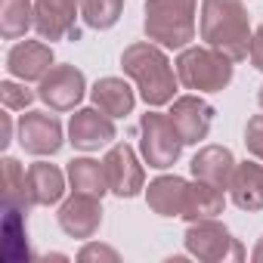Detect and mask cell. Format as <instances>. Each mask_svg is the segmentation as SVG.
Returning <instances> with one entry per match:
<instances>
[{
  "label": "cell",
  "mask_w": 263,
  "mask_h": 263,
  "mask_svg": "<svg viewBox=\"0 0 263 263\" xmlns=\"http://www.w3.org/2000/svg\"><path fill=\"white\" fill-rule=\"evenodd\" d=\"M177 78L186 90L220 93L232 81V59L214 47H186L177 59Z\"/></svg>",
  "instance_id": "277c9868"
},
{
  "label": "cell",
  "mask_w": 263,
  "mask_h": 263,
  "mask_svg": "<svg viewBox=\"0 0 263 263\" xmlns=\"http://www.w3.org/2000/svg\"><path fill=\"white\" fill-rule=\"evenodd\" d=\"M7 68L19 81H44V74L53 68V50L44 41H22L10 50Z\"/></svg>",
  "instance_id": "5bb4252c"
},
{
  "label": "cell",
  "mask_w": 263,
  "mask_h": 263,
  "mask_svg": "<svg viewBox=\"0 0 263 263\" xmlns=\"http://www.w3.org/2000/svg\"><path fill=\"white\" fill-rule=\"evenodd\" d=\"M251 16L241 0H201V41L232 62L251 53Z\"/></svg>",
  "instance_id": "6da1fadb"
},
{
  "label": "cell",
  "mask_w": 263,
  "mask_h": 263,
  "mask_svg": "<svg viewBox=\"0 0 263 263\" xmlns=\"http://www.w3.org/2000/svg\"><path fill=\"white\" fill-rule=\"evenodd\" d=\"M245 146L254 158L263 161V115H254L245 127Z\"/></svg>",
  "instance_id": "484cf974"
},
{
  "label": "cell",
  "mask_w": 263,
  "mask_h": 263,
  "mask_svg": "<svg viewBox=\"0 0 263 263\" xmlns=\"http://www.w3.org/2000/svg\"><path fill=\"white\" fill-rule=\"evenodd\" d=\"M59 226L71 238H93L102 226V204L96 195L74 192L68 201L59 208Z\"/></svg>",
  "instance_id": "7c38bea8"
},
{
  "label": "cell",
  "mask_w": 263,
  "mask_h": 263,
  "mask_svg": "<svg viewBox=\"0 0 263 263\" xmlns=\"http://www.w3.org/2000/svg\"><path fill=\"white\" fill-rule=\"evenodd\" d=\"M84 93H87V78L74 65H53L37 87V99H44L53 111H71L84 99Z\"/></svg>",
  "instance_id": "52a82bcc"
},
{
  "label": "cell",
  "mask_w": 263,
  "mask_h": 263,
  "mask_svg": "<svg viewBox=\"0 0 263 263\" xmlns=\"http://www.w3.org/2000/svg\"><path fill=\"white\" fill-rule=\"evenodd\" d=\"M251 260H254V263H263V238L257 241V248H254V254H251Z\"/></svg>",
  "instance_id": "f546056e"
},
{
  "label": "cell",
  "mask_w": 263,
  "mask_h": 263,
  "mask_svg": "<svg viewBox=\"0 0 263 263\" xmlns=\"http://www.w3.org/2000/svg\"><path fill=\"white\" fill-rule=\"evenodd\" d=\"M78 19V0H34V31L41 41H62Z\"/></svg>",
  "instance_id": "4fadbf2b"
},
{
  "label": "cell",
  "mask_w": 263,
  "mask_h": 263,
  "mask_svg": "<svg viewBox=\"0 0 263 263\" xmlns=\"http://www.w3.org/2000/svg\"><path fill=\"white\" fill-rule=\"evenodd\" d=\"M0 167H4V204L16 211H28L34 204L28 189V171H22V164L10 155L0 161Z\"/></svg>",
  "instance_id": "7402d4cb"
},
{
  "label": "cell",
  "mask_w": 263,
  "mask_h": 263,
  "mask_svg": "<svg viewBox=\"0 0 263 263\" xmlns=\"http://www.w3.org/2000/svg\"><path fill=\"white\" fill-rule=\"evenodd\" d=\"M13 143V121H10V115H0V146H10Z\"/></svg>",
  "instance_id": "f1b7e54d"
},
{
  "label": "cell",
  "mask_w": 263,
  "mask_h": 263,
  "mask_svg": "<svg viewBox=\"0 0 263 263\" xmlns=\"http://www.w3.org/2000/svg\"><path fill=\"white\" fill-rule=\"evenodd\" d=\"M90 99L108 118H124V115L134 111V105H137L134 90H130V84L121 81V78H99L93 84V90H90Z\"/></svg>",
  "instance_id": "e0dca14e"
},
{
  "label": "cell",
  "mask_w": 263,
  "mask_h": 263,
  "mask_svg": "<svg viewBox=\"0 0 263 263\" xmlns=\"http://www.w3.org/2000/svg\"><path fill=\"white\" fill-rule=\"evenodd\" d=\"M171 121L177 127V134L186 146H198L208 134H211V124H214V108L201 99V96H180L171 105Z\"/></svg>",
  "instance_id": "8fae6325"
},
{
  "label": "cell",
  "mask_w": 263,
  "mask_h": 263,
  "mask_svg": "<svg viewBox=\"0 0 263 263\" xmlns=\"http://www.w3.org/2000/svg\"><path fill=\"white\" fill-rule=\"evenodd\" d=\"M115 140V121L93 108H78L68 121V143L81 152H96L99 146H108Z\"/></svg>",
  "instance_id": "30bf717a"
},
{
  "label": "cell",
  "mask_w": 263,
  "mask_h": 263,
  "mask_svg": "<svg viewBox=\"0 0 263 263\" xmlns=\"http://www.w3.org/2000/svg\"><path fill=\"white\" fill-rule=\"evenodd\" d=\"M223 208H226V198H223V189H220V186L204 183V180L189 183L183 220H189V223H195V220H211V217L223 214Z\"/></svg>",
  "instance_id": "d6986e66"
},
{
  "label": "cell",
  "mask_w": 263,
  "mask_h": 263,
  "mask_svg": "<svg viewBox=\"0 0 263 263\" xmlns=\"http://www.w3.org/2000/svg\"><path fill=\"white\" fill-rule=\"evenodd\" d=\"M257 102H260V108H263V87H260V93H257Z\"/></svg>",
  "instance_id": "4dcf8cb0"
},
{
  "label": "cell",
  "mask_w": 263,
  "mask_h": 263,
  "mask_svg": "<svg viewBox=\"0 0 263 263\" xmlns=\"http://www.w3.org/2000/svg\"><path fill=\"white\" fill-rule=\"evenodd\" d=\"M102 164H105V177H108V192H115L118 198H134L146 186V171L137 161V152L127 143L111 146L108 155L102 158Z\"/></svg>",
  "instance_id": "ba28073f"
},
{
  "label": "cell",
  "mask_w": 263,
  "mask_h": 263,
  "mask_svg": "<svg viewBox=\"0 0 263 263\" xmlns=\"http://www.w3.org/2000/svg\"><path fill=\"white\" fill-rule=\"evenodd\" d=\"M140 149H143V158L149 167L155 171H167L171 164H177L180 152H183V140L177 134V127L171 121V115H161V111H146L140 118Z\"/></svg>",
  "instance_id": "5b68a950"
},
{
  "label": "cell",
  "mask_w": 263,
  "mask_h": 263,
  "mask_svg": "<svg viewBox=\"0 0 263 263\" xmlns=\"http://www.w3.org/2000/svg\"><path fill=\"white\" fill-rule=\"evenodd\" d=\"M186 192H189V183L183 177H177V174L174 177H158V180L149 183L146 201L158 217H183Z\"/></svg>",
  "instance_id": "2e32d148"
},
{
  "label": "cell",
  "mask_w": 263,
  "mask_h": 263,
  "mask_svg": "<svg viewBox=\"0 0 263 263\" xmlns=\"http://www.w3.org/2000/svg\"><path fill=\"white\" fill-rule=\"evenodd\" d=\"M189 167H192L195 180H204V183H214L220 189H229L232 174H235V158H232V152L226 146H204V149L195 152Z\"/></svg>",
  "instance_id": "9a60e30c"
},
{
  "label": "cell",
  "mask_w": 263,
  "mask_h": 263,
  "mask_svg": "<svg viewBox=\"0 0 263 263\" xmlns=\"http://www.w3.org/2000/svg\"><path fill=\"white\" fill-rule=\"evenodd\" d=\"M62 124L47 111H25L19 118V146L28 155H56L62 149Z\"/></svg>",
  "instance_id": "9c48e42d"
},
{
  "label": "cell",
  "mask_w": 263,
  "mask_h": 263,
  "mask_svg": "<svg viewBox=\"0 0 263 263\" xmlns=\"http://www.w3.org/2000/svg\"><path fill=\"white\" fill-rule=\"evenodd\" d=\"M28 28H34L31 0H0V34L7 41H19Z\"/></svg>",
  "instance_id": "603a6c76"
},
{
  "label": "cell",
  "mask_w": 263,
  "mask_h": 263,
  "mask_svg": "<svg viewBox=\"0 0 263 263\" xmlns=\"http://www.w3.org/2000/svg\"><path fill=\"white\" fill-rule=\"evenodd\" d=\"M183 241H186V251H189L192 257L204 260V263H220V260H226V257H232V260H241V257H245V251H241V245L232 238V232H229L223 223H217L214 217H211V220H195V223H189Z\"/></svg>",
  "instance_id": "8992f818"
},
{
  "label": "cell",
  "mask_w": 263,
  "mask_h": 263,
  "mask_svg": "<svg viewBox=\"0 0 263 263\" xmlns=\"http://www.w3.org/2000/svg\"><path fill=\"white\" fill-rule=\"evenodd\" d=\"M78 260H81V263H90V260H108V263H118V260H121V254H118L115 248H108V245H96V241H87V245L81 248Z\"/></svg>",
  "instance_id": "4316f807"
},
{
  "label": "cell",
  "mask_w": 263,
  "mask_h": 263,
  "mask_svg": "<svg viewBox=\"0 0 263 263\" xmlns=\"http://www.w3.org/2000/svg\"><path fill=\"white\" fill-rule=\"evenodd\" d=\"M198 0H149L146 4V37L164 50H186L195 37Z\"/></svg>",
  "instance_id": "3957f363"
},
{
  "label": "cell",
  "mask_w": 263,
  "mask_h": 263,
  "mask_svg": "<svg viewBox=\"0 0 263 263\" xmlns=\"http://www.w3.org/2000/svg\"><path fill=\"white\" fill-rule=\"evenodd\" d=\"M121 68L124 74H130L140 87V96L146 99V105L158 108V105H167L174 102V93H177V74L171 68V59L164 56V50L152 41H137L130 44L124 53H121Z\"/></svg>",
  "instance_id": "7a4b0ae2"
},
{
  "label": "cell",
  "mask_w": 263,
  "mask_h": 263,
  "mask_svg": "<svg viewBox=\"0 0 263 263\" xmlns=\"http://www.w3.org/2000/svg\"><path fill=\"white\" fill-rule=\"evenodd\" d=\"M68 183L74 192H87L102 198L108 192V177H105V164L93 161V158H71L68 161Z\"/></svg>",
  "instance_id": "44dd1931"
},
{
  "label": "cell",
  "mask_w": 263,
  "mask_h": 263,
  "mask_svg": "<svg viewBox=\"0 0 263 263\" xmlns=\"http://www.w3.org/2000/svg\"><path fill=\"white\" fill-rule=\"evenodd\" d=\"M34 99H37V93L28 90L25 81L22 84H16V81H4V84H0V102H4L10 111H25Z\"/></svg>",
  "instance_id": "d4e9b609"
},
{
  "label": "cell",
  "mask_w": 263,
  "mask_h": 263,
  "mask_svg": "<svg viewBox=\"0 0 263 263\" xmlns=\"http://www.w3.org/2000/svg\"><path fill=\"white\" fill-rule=\"evenodd\" d=\"M121 10H124V0H81L84 22L96 31L111 28L121 19Z\"/></svg>",
  "instance_id": "cb8c5ba5"
},
{
  "label": "cell",
  "mask_w": 263,
  "mask_h": 263,
  "mask_svg": "<svg viewBox=\"0 0 263 263\" xmlns=\"http://www.w3.org/2000/svg\"><path fill=\"white\" fill-rule=\"evenodd\" d=\"M229 192H232L235 208H241V211H260L263 208V167L254 164V161L235 164Z\"/></svg>",
  "instance_id": "ac0fdd59"
},
{
  "label": "cell",
  "mask_w": 263,
  "mask_h": 263,
  "mask_svg": "<svg viewBox=\"0 0 263 263\" xmlns=\"http://www.w3.org/2000/svg\"><path fill=\"white\" fill-rule=\"evenodd\" d=\"M251 65L257 68V71H263V25L254 31V37H251Z\"/></svg>",
  "instance_id": "83f0119b"
},
{
  "label": "cell",
  "mask_w": 263,
  "mask_h": 263,
  "mask_svg": "<svg viewBox=\"0 0 263 263\" xmlns=\"http://www.w3.org/2000/svg\"><path fill=\"white\" fill-rule=\"evenodd\" d=\"M28 189L34 204H56L65 195V174L56 164L37 161L28 167Z\"/></svg>",
  "instance_id": "ffe728a7"
}]
</instances>
